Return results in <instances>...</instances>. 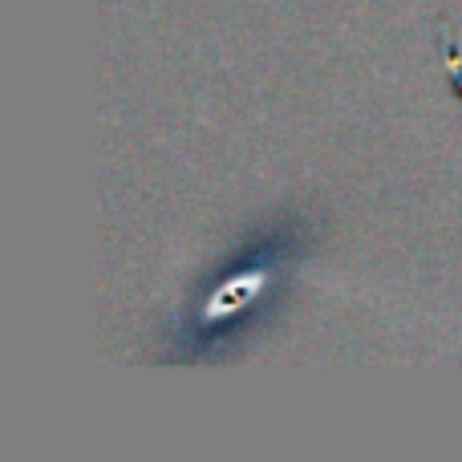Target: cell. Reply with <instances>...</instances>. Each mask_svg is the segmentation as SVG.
Segmentation results:
<instances>
[{"instance_id":"cell-1","label":"cell","mask_w":462,"mask_h":462,"mask_svg":"<svg viewBox=\"0 0 462 462\" xmlns=\"http://www.w3.org/2000/svg\"><path fill=\"white\" fill-rule=\"evenodd\" d=\"M263 288H268V268L236 272V276H227L224 284L208 296V304L199 309V320H203V325H219V320L239 317V312H244L252 300H260Z\"/></svg>"}]
</instances>
